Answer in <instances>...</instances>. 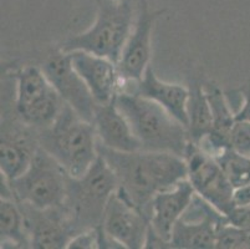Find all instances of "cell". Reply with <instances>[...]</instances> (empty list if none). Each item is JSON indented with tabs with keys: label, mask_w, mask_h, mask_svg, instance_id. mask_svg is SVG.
Listing matches in <instances>:
<instances>
[{
	"label": "cell",
	"mask_w": 250,
	"mask_h": 249,
	"mask_svg": "<svg viewBox=\"0 0 250 249\" xmlns=\"http://www.w3.org/2000/svg\"><path fill=\"white\" fill-rule=\"evenodd\" d=\"M17 80L14 111L18 117L36 130L49 127L58 118L65 102L42 68L28 65L13 74Z\"/></svg>",
	"instance_id": "7"
},
{
	"label": "cell",
	"mask_w": 250,
	"mask_h": 249,
	"mask_svg": "<svg viewBox=\"0 0 250 249\" xmlns=\"http://www.w3.org/2000/svg\"><path fill=\"white\" fill-rule=\"evenodd\" d=\"M99 155L107 162L117 180V193L149 218L151 203L160 192L187 178L186 159L170 152H121L97 143Z\"/></svg>",
	"instance_id": "1"
},
{
	"label": "cell",
	"mask_w": 250,
	"mask_h": 249,
	"mask_svg": "<svg viewBox=\"0 0 250 249\" xmlns=\"http://www.w3.org/2000/svg\"><path fill=\"white\" fill-rule=\"evenodd\" d=\"M234 204H250V183L235 188V191H234Z\"/></svg>",
	"instance_id": "27"
},
{
	"label": "cell",
	"mask_w": 250,
	"mask_h": 249,
	"mask_svg": "<svg viewBox=\"0 0 250 249\" xmlns=\"http://www.w3.org/2000/svg\"><path fill=\"white\" fill-rule=\"evenodd\" d=\"M69 249H96L100 248L99 228L81 232L71 238L69 242Z\"/></svg>",
	"instance_id": "24"
},
{
	"label": "cell",
	"mask_w": 250,
	"mask_h": 249,
	"mask_svg": "<svg viewBox=\"0 0 250 249\" xmlns=\"http://www.w3.org/2000/svg\"><path fill=\"white\" fill-rule=\"evenodd\" d=\"M94 125L99 142L104 147L121 152L141 150V143L133 134L131 125L116 105V99L104 105H97Z\"/></svg>",
	"instance_id": "18"
},
{
	"label": "cell",
	"mask_w": 250,
	"mask_h": 249,
	"mask_svg": "<svg viewBox=\"0 0 250 249\" xmlns=\"http://www.w3.org/2000/svg\"><path fill=\"white\" fill-rule=\"evenodd\" d=\"M240 97H243V105L239 111L235 113L236 120L249 121L250 122V84H245L238 90Z\"/></svg>",
	"instance_id": "26"
},
{
	"label": "cell",
	"mask_w": 250,
	"mask_h": 249,
	"mask_svg": "<svg viewBox=\"0 0 250 249\" xmlns=\"http://www.w3.org/2000/svg\"><path fill=\"white\" fill-rule=\"evenodd\" d=\"M101 228L122 248L141 249L146 244L149 218L116 191L106 205Z\"/></svg>",
	"instance_id": "13"
},
{
	"label": "cell",
	"mask_w": 250,
	"mask_h": 249,
	"mask_svg": "<svg viewBox=\"0 0 250 249\" xmlns=\"http://www.w3.org/2000/svg\"><path fill=\"white\" fill-rule=\"evenodd\" d=\"M230 147L238 154L250 156V122L236 120L230 134Z\"/></svg>",
	"instance_id": "23"
},
{
	"label": "cell",
	"mask_w": 250,
	"mask_h": 249,
	"mask_svg": "<svg viewBox=\"0 0 250 249\" xmlns=\"http://www.w3.org/2000/svg\"><path fill=\"white\" fill-rule=\"evenodd\" d=\"M69 178L62 166L39 147L28 170L9 183L17 202L44 209L63 204Z\"/></svg>",
	"instance_id": "6"
},
{
	"label": "cell",
	"mask_w": 250,
	"mask_h": 249,
	"mask_svg": "<svg viewBox=\"0 0 250 249\" xmlns=\"http://www.w3.org/2000/svg\"><path fill=\"white\" fill-rule=\"evenodd\" d=\"M189 97L187 104L188 134L192 142L198 145L213 131V116L204 85L198 81H190Z\"/></svg>",
	"instance_id": "19"
},
{
	"label": "cell",
	"mask_w": 250,
	"mask_h": 249,
	"mask_svg": "<svg viewBox=\"0 0 250 249\" xmlns=\"http://www.w3.org/2000/svg\"><path fill=\"white\" fill-rule=\"evenodd\" d=\"M118 91L136 93L160 104L179 122L188 127L187 104L189 90L179 84H170L161 80L151 65L147 68L143 77L138 81L120 82Z\"/></svg>",
	"instance_id": "15"
},
{
	"label": "cell",
	"mask_w": 250,
	"mask_h": 249,
	"mask_svg": "<svg viewBox=\"0 0 250 249\" xmlns=\"http://www.w3.org/2000/svg\"><path fill=\"white\" fill-rule=\"evenodd\" d=\"M0 238L1 248H31L24 214L14 200H0Z\"/></svg>",
	"instance_id": "20"
},
{
	"label": "cell",
	"mask_w": 250,
	"mask_h": 249,
	"mask_svg": "<svg viewBox=\"0 0 250 249\" xmlns=\"http://www.w3.org/2000/svg\"><path fill=\"white\" fill-rule=\"evenodd\" d=\"M97 8L94 25L67 39L60 50L65 52L83 50L117 64L132 31V9L128 0H97Z\"/></svg>",
	"instance_id": "5"
},
{
	"label": "cell",
	"mask_w": 250,
	"mask_h": 249,
	"mask_svg": "<svg viewBox=\"0 0 250 249\" xmlns=\"http://www.w3.org/2000/svg\"><path fill=\"white\" fill-rule=\"evenodd\" d=\"M163 10H149L146 0H141L135 27L129 34L117 63L120 82L138 81L143 77L152 55V30Z\"/></svg>",
	"instance_id": "12"
},
{
	"label": "cell",
	"mask_w": 250,
	"mask_h": 249,
	"mask_svg": "<svg viewBox=\"0 0 250 249\" xmlns=\"http://www.w3.org/2000/svg\"><path fill=\"white\" fill-rule=\"evenodd\" d=\"M250 230H244L227 222L218 229L215 248L219 249H248Z\"/></svg>",
	"instance_id": "22"
},
{
	"label": "cell",
	"mask_w": 250,
	"mask_h": 249,
	"mask_svg": "<svg viewBox=\"0 0 250 249\" xmlns=\"http://www.w3.org/2000/svg\"><path fill=\"white\" fill-rule=\"evenodd\" d=\"M1 116L0 172L9 182L20 177L30 166L39 143V130L22 122L18 115Z\"/></svg>",
	"instance_id": "11"
},
{
	"label": "cell",
	"mask_w": 250,
	"mask_h": 249,
	"mask_svg": "<svg viewBox=\"0 0 250 249\" xmlns=\"http://www.w3.org/2000/svg\"><path fill=\"white\" fill-rule=\"evenodd\" d=\"M116 189L115 173L100 155L85 175L69 178L62 205L69 214L75 236L101 226L106 205Z\"/></svg>",
	"instance_id": "4"
},
{
	"label": "cell",
	"mask_w": 250,
	"mask_h": 249,
	"mask_svg": "<svg viewBox=\"0 0 250 249\" xmlns=\"http://www.w3.org/2000/svg\"><path fill=\"white\" fill-rule=\"evenodd\" d=\"M19 205L24 214L31 248H67L75 233L69 214L63 205L44 209L36 208L26 203H19Z\"/></svg>",
	"instance_id": "14"
},
{
	"label": "cell",
	"mask_w": 250,
	"mask_h": 249,
	"mask_svg": "<svg viewBox=\"0 0 250 249\" xmlns=\"http://www.w3.org/2000/svg\"><path fill=\"white\" fill-rule=\"evenodd\" d=\"M230 225L244 230H250V204L234 205L233 209L227 214Z\"/></svg>",
	"instance_id": "25"
},
{
	"label": "cell",
	"mask_w": 250,
	"mask_h": 249,
	"mask_svg": "<svg viewBox=\"0 0 250 249\" xmlns=\"http://www.w3.org/2000/svg\"><path fill=\"white\" fill-rule=\"evenodd\" d=\"M227 222L228 219L226 214H223L195 193L187 211L184 212L172 229V248H215L218 229Z\"/></svg>",
	"instance_id": "9"
},
{
	"label": "cell",
	"mask_w": 250,
	"mask_h": 249,
	"mask_svg": "<svg viewBox=\"0 0 250 249\" xmlns=\"http://www.w3.org/2000/svg\"><path fill=\"white\" fill-rule=\"evenodd\" d=\"M194 195V188L187 178L172 188L156 195L151 203L149 216V226L152 229L163 239L170 242L174 225L187 211Z\"/></svg>",
	"instance_id": "17"
},
{
	"label": "cell",
	"mask_w": 250,
	"mask_h": 249,
	"mask_svg": "<svg viewBox=\"0 0 250 249\" xmlns=\"http://www.w3.org/2000/svg\"><path fill=\"white\" fill-rule=\"evenodd\" d=\"M69 54L72 66L90 89L96 104L104 105L113 101L120 85L117 64L83 50H75Z\"/></svg>",
	"instance_id": "16"
},
{
	"label": "cell",
	"mask_w": 250,
	"mask_h": 249,
	"mask_svg": "<svg viewBox=\"0 0 250 249\" xmlns=\"http://www.w3.org/2000/svg\"><path fill=\"white\" fill-rule=\"evenodd\" d=\"M42 68L62 101L71 106L83 120L94 123L97 104L83 77L72 66L69 52L60 49L51 52Z\"/></svg>",
	"instance_id": "10"
},
{
	"label": "cell",
	"mask_w": 250,
	"mask_h": 249,
	"mask_svg": "<svg viewBox=\"0 0 250 249\" xmlns=\"http://www.w3.org/2000/svg\"><path fill=\"white\" fill-rule=\"evenodd\" d=\"M39 143L70 177L83 176L99 158L96 127L67 104L63 105L52 125L39 130Z\"/></svg>",
	"instance_id": "3"
},
{
	"label": "cell",
	"mask_w": 250,
	"mask_h": 249,
	"mask_svg": "<svg viewBox=\"0 0 250 249\" xmlns=\"http://www.w3.org/2000/svg\"><path fill=\"white\" fill-rule=\"evenodd\" d=\"M116 105L131 125L141 150L170 152L184 158L190 143L188 130L165 107L125 91L117 92Z\"/></svg>",
	"instance_id": "2"
},
{
	"label": "cell",
	"mask_w": 250,
	"mask_h": 249,
	"mask_svg": "<svg viewBox=\"0 0 250 249\" xmlns=\"http://www.w3.org/2000/svg\"><path fill=\"white\" fill-rule=\"evenodd\" d=\"M184 159L187 163V180L195 193L227 216L235 205V188L219 162L192 141Z\"/></svg>",
	"instance_id": "8"
},
{
	"label": "cell",
	"mask_w": 250,
	"mask_h": 249,
	"mask_svg": "<svg viewBox=\"0 0 250 249\" xmlns=\"http://www.w3.org/2000/svg\"><path fill=\"white\" fill-rule=\"evenodd\" d=\"M214 158L220 163L234 188L250 183V156L238 154L229 147Z\"/></svg>",
	"instance_id": "21"
}]
</instances>
